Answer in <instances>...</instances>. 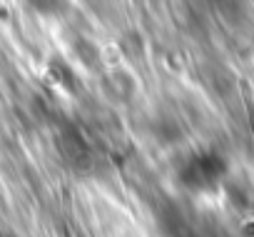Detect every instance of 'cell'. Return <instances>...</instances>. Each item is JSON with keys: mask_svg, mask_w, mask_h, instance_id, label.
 Returning a JSON list of instances; mask_svg holds the SVG:
<instances>
[{"mask_svg": "<svg viewBox=\"0 0 254 237\" xmlns=\"http://www.w3.org/2000/svg\"><path fill=\"white\" fill-rule=\"evenodd\" d=\"M224 175V160L214 153H197L180 167V182L194 190L212 187Z\"/></svg>", "mask_w": 254, "mask_h": 237, "instance_id": "1", "label": "cell"}]
</instances>
